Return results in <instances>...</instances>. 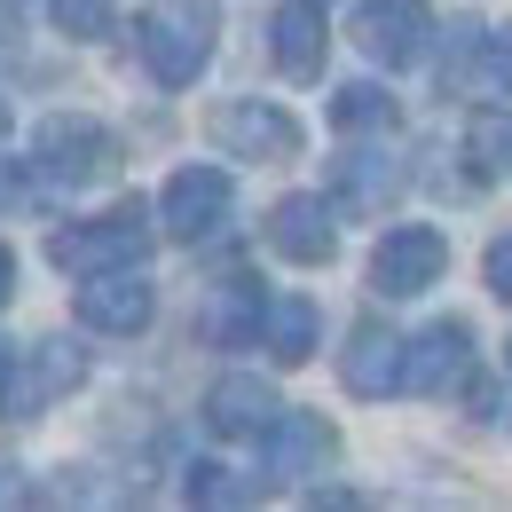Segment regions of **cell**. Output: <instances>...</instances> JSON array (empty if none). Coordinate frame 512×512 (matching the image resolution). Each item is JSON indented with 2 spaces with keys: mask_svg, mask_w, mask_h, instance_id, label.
I'll return each instance as SVG.
<instances>
[{
  "mask_svg": "<svg viewBox=\"0 0 512 512\" xmlns=\"http://www.w3.org/2000/svg\"><path fill=\"white\" fill-rule=\"evenodd\" d=\"M213 24H221L213 0H150L142 24H134L142 71L158 87H190L197 71H205V56H213Z\"/></svg>",
  "mask_w": 512,
  "mask_h": 512,
  "instance_id": "1",
  "label": "cell"
},
{
  "mask_svg": "<svg viewBox=\"0 0 512 512\" xmlns=\"http://www.w3.org/2000/svg\"><path fill=\"white\" fill-rule=\"evenodd\" d=\"M32 174L56 182V190H87V182H111L119 174V142L103 119H79V111H56L32 127Z\"/></svg>",
  "mask_w": 512,
  "mask_h": 512,
  "instance_id": "2",
  "label": "cell"
},
{
  "mask_svg": "<svg viewBox=\"0 0 512 512\" xmlns=\"http://www.w3.org/2000/svg\"><path fill=\"white\" fill-rule=\"evenodd\" d=\"M150 253V213L142 205H119V213H103V221H71L48 237V260L71 268V276H95V268H134V260Z\"/></svg>",
  "mask_w": 512,
  "mask_h": 512,
  "instance_id": "3",
  "label": "cell"
},
{
  "mask_svg": "<svg viewBox=\"0 0 512 512\" xmlns=\"http://www.w3.org/2000/svg\"><path fill=\"white\" fill-rule=\"evenodd\" d=\"M71 386H87V347L79 339H32L24 363L0 379V402H8V418H40V410L64 402Z\"/></svg>",
  "mask_w": 512,
  "mask_h": 512,
  "instance_id": "4",
  "label": "cell"
},
{
  "mask_svg": "<svg viewBox=\"0 0 512 512\" xmlns=\"http://www.w3.org/2000/svg\"><path fill=\"white\" fill-rule=\"evenodd\" d=\"M347 40L379 71H410V64H426V48H434V16H426V0H363Z\"/></svg>",
  "mask_w": 512,
  "mask_h": 512,
  "instance_id": "5",
  "label": "cell"
},
{
  "mask_svg": "<svg viewBox=\"0 0 512 512\" xmlns=\"http://www.w3.org/2000/svg\"><path fill=\"white\" fill-rule=\"evenodd\" d=\"M442 268H449V237L426 229V221H402V229H386L379 253H371V292L379 300H418L426 284H442Z\"/></svg>",
  "mask_w": 512,
  "mask_h": 512,
  "instance_id": "6",
  "label": "cell"
},
{
  "mask_svg": "<svg viewBox=\"0 0 512 512\" xmlns=\"http://www.w3.org/2000/svg\"><path fill=\"white\" fill-rule=\"evenodd\" d=\"M229 205H237V190H229L221 166H174V174H166V197H158V221H166V237L197 245V237H213V229L229 221Z\"/></svg>",
  "mask_w": 512,
  "mask_h": 512,
  "instance_id": "7",
  "label": "cell"
},
{
  "mask_svg": "<svg viewBox=\"0 0 512 512\" xmlns=\"http://www.w3.org/2000/svg\"><path fill=\"white\" fill-rule=\"evenodd\" d=\"M213 142L229 150V158H260V166H276V158H300V119L284 111V103H221L213 111Z\"/></svg>",
  "mask_w": 512,
  "mask_h": 512,
  "instance_id": "8",
  "label": "cell"
},
{
  "mask_svg": "<svg viewBox=\"0 0 512 512\" xmlns=\"http://www.w3.org/2000/svg\"><path fill=\"white\" fill-rule=\"evenodd\" d=\"M260 442H268V473L276 481H316V473H331V457H339V434H331V418H316V410H276V426Z\"/></svg>",
  "mask_w": 512,
  "mask_h": 512,
  "instance_id": "9",
  "label": "cell"
},
{
  "mask_svg": "<svg viewBox=\"0 0 512 512\" xmlns=\"http://www.w3.org/2000/svg\"><path fill=\"white\" fill-rule=\"evenodd\" d=\"M150 316H158V292H150L134 268H95V276L79 284V323H87V331L127 339V331H142Z\"/></svg>",
  "mask_w": 512,
  "mask_h": 512,
  "instance_id": "10",
  "label": "cell"
},
{
  "mask_svg": "<svg viewBox=\"0 0 512 512\" xmlns=\"http://www.w3.org/2000/svg\"><path fill=\"white\" fill-rule=\"evenodd\" d=\"M465 371H473V331L457 316L426 323L418 339H402V386H410V394H442V386H457Z\"/></svg>",
  "mask_w": 512,
  "mask_h": 512,
  "instance_id": "11",
  "label": "cell"
},
{
  "mask_svg": "<svg viewBox=\"0 0 512 512\" xmlns=\"http://www.w3.org/2000/svg\"><path fill=\"white\" fill-rule=\"evenodd\" d=\"M276 386L253 379V371H229V379H213V394H205V426L221 434V442H260L268 426H276Z\"/></svg>",
  "mask_w": 512,
  "mask_h": 512,
  "instance_id": "12",
  "label": "cell"
},
{
  "mask_svg": "<svg viewBox=\"0 0 512 512\" xmlns=\"http://www.w3.org/2000/svg\"><path fill=\"white\" fill-rule=\"evenodd\" d=\"M268 245L284 260H300V268H323V260L339 253V221H331V205L323 197H276L268 205Z\"/></svg>",
  "mask_w": 512,
  "mask_h": 512,
  "instance_id": "13",
  "label": "cell"
},
{
  "mask_svg": "<svg viewBox=\"0 0 512 512\" xmlns=\"http://www.w3.org/2000/svg\"><path fill=\"white\" fill-rule=\"evenodd\" d=\"M323 48H331V24H323L316 0H284V8L268 16V56H276L284 79H316Z\"/></svg>",
  "mask_w": 512,
  "mask_h": 512,
  "instance_id": "14",
  "label": "cell"
},
{
  "mask_svg": "<svg viewBox=\"0 0 512 512\" xmlns=\"http://www.w3.org/2000/svg\"><path fill=\"white\" fill-rule=\"evenodd\" d=\"M339 379L347 394H363V402H379L402 386V339L386 331V323H355V339H347V355H339Z\"/></svg>",
  "mask_w": 512,
  "mask_h": 512,
  "instance_id": "15",
  "label": "cell"
},
{
  "mask_svg": "<svg viewBox=\"0 0 512 512\" xmlns=\"http://www.w3.org/2000/svg\"><path fill=\"white\" fill-rule=\"evenodd\" d=\"M260 316H268L260 284L253 276H229V284H213V300H205V339H213V347H260Z\"/></svg>",
  "mask_w": 512,
  "mask_h": 512,
  "instance_id": "16",
  "label": "cell"
},
{
  "mask_svg": "<svg viewBox=\"0 0 512 512\" xmlns=\"http://www.w3.org/2000/svg\"><path fill=\"white\" fill-rule=\"evenodd\" d=\"M323 339V316L316 300H300V292H284V300H268V316H260V347L276 355V363H308Z\"/></svg>",
  "mask_w": 512,
  "mask_h": 512,
  "instance_id": "17",
  "label": "cell"
},
{
  "mask_svg": "<svg viewBox=\"0 0 512 512\" xmlns=\"http://www.w3.org/2000/svg\"><path fill=\"white\" fill-rule=\"evenodd\" d=\"M465 158L489 182H512V111H473L465 119Z\"/></svg>",
  "mask_w": 512,
  "mask_h": 512,
  "instance_id": "18",
  "label": "cell"
},
{
  "mask_svg": "<svg viewBox=\"0 0 512 512\" xmlns=\"http://www.w3.org/2000/svg\"><path fill=\"white\" fill-rule=\"evenodd\" d=\"M331 127H339V134H379V127H394V95L371 87V79L339 87V95H331Z\"/></svg>",
  "mask_w": 512,
  "mask_h": 512,
  "instance_id": "19",
  "label": "cell"
},
{
  "mask_svg": "<svg viewBox=\"0 0 512 512\" xmlns=\"http://www.w3.org/2000/svg\"><path fill=\"white\" fill-rule=\"evenodd\" d=\"M48 16H56V32H71V40H103L111 16H119V0H48Z\"/></svg>",
  "mask_w": 512,
  "mask_h": 512,
  "instance_id": "20",
  "label": "cell"
},
{
  "mask_svg": "<svg viewBox=\"0 0 512 512\" xmlns=\"http://www.w3.org/2000/svg\"><path fill=\"white\" fill-rule=\"evenodd\" d=\"M253 481H237L229 465H190V505H245Z\"/></svg>",
  "mask_w": 512,
  "mask_h": 512,
  "instance_id": "21",
  "label": "cell"
},
{
  "mask_svg": "<svg viewBox=\"0 0 512 512\" xmlns=\"http://www.w3.org/2000/svg\"><path fill=\"white\" fill-rule=\"evenodd\" d=\"M339 190H347V197H386V190H394V174L371 166V158H347V166H339Z\"/></svg>",
  "mask_w": 512,
  "mask_h": 512,
  "instance_id": "22",
  "label": "cell"
},
{
  "mask_svg": "<svg viewBox=\"0 0 512 512\" xmlns=\"http://www.w3.org/2000/svg\"><path fill=\"white\" fill-rule=\"evenodd\" d=\"M481 64H489V87H497V95H512V24H497V32H489Z\"/></svg>",
  "mask_w": 512,
  "mask_h": 512,
  "instance_id": "23",
  "label": "cell"
},
{
  "mask_svg": "<svg viewBox=\"0 0 512 512\" xmlns=\"http://www.w3.org/2000/svg\"><path fill=\"white\" fill-rule=\"evenodd\" d=\"M481 276H489V292H497V300H512V237H497V245H489Z\"/></svg>",
  "mask_w": 512,
  "mask_h": 512,
  "instance_id": "24",
  "label": "cell"
},
{
  "mask_svg": "<svg viewBox=\"0 0 512 512\" xmlns=\"http://www.w3.org/2000/svg\"><path fill=\"white\" fill-rule=\"evenodd\" d=\"M16 497H24V473H16L8 457H0V505H16Z\"/></svg>",
  "mask_w": 512,
  "mask_h": 512,
  "instance_id": "25",
  "label": "cell"
},
{
  "mask_svg": "<svg viewBox=\"0 0 512 512\" xmlns=\"http://www.w3.org/2000/svg\"><path fill=\"white\" fill-rule=\"evenodd\" d=\"M8 292H16V253L0 245V308H8Z\"/></svg>",
  "mask_w": 512,
  "mask_h": 512,
  "instance_id": "26",
  "label": "cell"
}]
</instances>
